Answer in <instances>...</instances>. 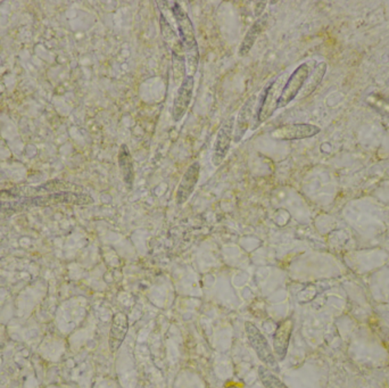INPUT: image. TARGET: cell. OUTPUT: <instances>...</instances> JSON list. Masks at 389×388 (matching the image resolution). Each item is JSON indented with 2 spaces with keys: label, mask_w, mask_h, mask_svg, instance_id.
<instances>
[{
  "label": "cell",
  "mask_w": 389,
  "mask_h": 388,
  "mask_svg": "<svg viewBox=\"0 0 389 388\" xmlns=\"http://www.w3.org/2000/svg\"><path fill=\"white\" fill-rule=\"evenodd\" d=\"M286 73H282L279 77L271 81L269 86L265 87L263 92L258 97V110L254 115V124L253 129L260 127L267 119L272 117L273 113L278 110L280 96L282 89L286 85Z\"/></svg>",
  "instance_id": "1"
},
{
  "label": "cell",
  "mask_w": 389,
  "mask_h": 388,
  "mask_svg": "<svg viewBox=\"0 0 389 388\" xmlns=\"http://www.w3.org/2000/svg\"><path fill=\"white\" fill-rule=\"evenodd\" d=\"M245 331L249 345L255 352L256 357L260 359V362L273 373H279V364L274 355V352L271 349V346L263 333H260V330H258L254 324L247 321L245 324Z\"/></svg>",
  "instance_id": "2"
},
{
  "label": "cell",
  "mask_w": 389,
  "mask_h": 388,
  "mask_svg": "<svg viewBox=\"0 0 389 388\" xmlns=\"http://www.w3.org/2000/svg\"><path fill=\"white\" fill-rule=\"evenodd\" d=\"M172 14L177 22L179 37L182 41L186 54L198 52L195 28H193V22L190 20L188 13L181 7L180 3H175V6L172 7Z\"/></svg>",
  "instance_id": "3"
},
{
  "label": "cell",
  "mask_w": 389,
  "mask_h": 388,
  "mask_svg": "<svg viewBox=\"0 0 389 388\" xmlns=\"http://www.w3.org/2000/svg\"><path fill=\"white\" fill-rule=\"evenodd\" d=\"M235 121H236L235 117H228L224 120L219 129L214 145H213V150H212V163L214 166H220L229 153L230 147L233 141Z\"/></svg>",
  "instance_id": "4"
},
{
  "label": "cell",
  "mask_w": 389,
  "mask_h": 388,
  "mask_svg": "<svg viewBox=\"0 0 389 388\" xmlns=\"http://www.w3.org/2000/svg\"><path fill=\"white\" fill-rule=\"evenodd\" d=\"M311 64L303 63L300 64L296 70L291 73V77L287 79L285 87L282 89L281 96H280L278 108H282L291 104L295 98L300 95V90L307 82V78L311 74Z\"/></svg>",
  "instance_id": "5"
},
{
  "label": "cell",
  "mask_w": 389,
  "mask_h": 388,
  "mask_svg": "<svg viewBox=\"0 0 389 388\" xmlns=\"http://www.w3.org/2000/svg\"><path fill=\"white\" fill-rule=\"evenodd\" d=\"M321 131V129L309 123H294L276 128L271 131V138L274 141H298L314 137Z\"/></svg>",
  "instance_id": "6"
},
{
  "label": "cell",
  "mask_w": 389,
  "mask_h": 388,
  "mask_svg": "<svg viewBox=\"0 0 389 388\" xmlns=\"http://www.w3.org/2000/svg\"><path fill=\"white\" fill-rule=\"evenodd\" d=\"M193 87H195V77L191 76L184 78V81L179 86L178 92L172 106V119L175 122L181 121L187 113L190 103L193 101Z\"/></svg>",
  "instance_id": "7"
},
{
  "label": "cell",
  "mask_w": 389,
  "mask_h": 388,
  "mask_svg": "<svg viewBox=\"0 0 389 388\" xmlns=\"http://www.w3.org/2000/svg\"><path fill=\"white\" fill-rule=\"evenodd\" d=\"M200 162H193L188 166L184 175L181 178L177 194H175V202L178 205H184L193 195V190L196 188L198 180H200Z\"/></svg>",
  "instance_id": "8"
},
{
  "label": "cell",
  "mask_w": 389,
  "mask_h": 388,
  "mask_svg": "<svg viewBox=\"0 0 389 388\" xmlns=\"http://www.w3.org/2000/svg\"><path fill=\"white\" fill-rule=\"evenodd\" d=\"M293 330H294V320L287 318L280 321L276 331L273 333V352L277 360L284 361L287 357Z\"/></svg>",
  "instance_id": "9"
},
{
  "label": "cell",
  "mask_w": 389,
  "mask_h": 388,
  "mask_svg": "<svg viewBox=\"0 0 389 388\" xmlns=\"http://www.w3.org/2000/svg\"><path fill=\"white\" fill-rule=\"evenodd\" d=\"M258 101L256 95H251V97L246 99L245 103L242 104V108L240 110L238 117L235 121V130H233V141L235 144H238L242 141L244 136L251 126V117H254V107Z\"/></svg>",
  "instance_id": "10"
},
{
  "label": "cell",
  "mask_w": 389,
  "mask_h": 388,
  "mask_svg": "<svg viewBox=\"0 0 389 388\" xmlns=\"http://www.w3.org/2000/svg\"><path fill=\"white\" fill-rule=\"evenodd\" d=\"M129 331V319L123 312H119L114 315L110 324V336H108V346L112 353L119 351L123 342L126 340Z\"/></svg>",
  "instance_id": "11"
},
{
  "label": "cell",
  "mask_w": 389,
  "mask_h": 388,
  "mask_svg": "<svg viewBox=\"0 0 389 388\" xmlns=\"http://www.w3.org/2000/svg\"><path fill=\"white\" fill-rule=\"evenodd\" d=\"M269 17V14H264L253 23L249 30L247 31L245 37L242 39V45L240 47V52H238L240 56L245 57L246 55H249L251 48L256 43V40L260 37V34L267 29Z\"/></svg>",
  "instance_id": "12"
},
{
  "label": "cell",
  "mask_w": 389,
  "mask_h": 388,
  "mask_svg": "<svg viewBox=\"0 0 389 388\" xmlns=\"http://www.w3.org/2000/svg\"><path fill=\"white\" fill-rule=\"evenodd\" d=\"M160 25L163 39L166 41L168 48L171 50V55H186L184 47L179 37V34H177V31L172 28V25L163 14L160 15Z\"/></svg>",
  "instance_id": "13"
},
{
  "label": "cell",
  "mask_w": 389,
  "mask_h": 388,
  "mask_svg": "<svg viewBox=\"0 0 389 388\" xmlns=\"http://www.w3.org/2000/svg\"><path fill=\"white\" fill-rule=\"evenodd\" d=\"M117 162H119V168H120L121 175H122L126 188L132 189L133 181H135V166H133L131 153L126 145H122L120 147L119 155H117Z\"/></svg>",
  "instance_id": "14"
},
{
  "label": "cell",
  "mask_w": 389,
  "mask_h": 388,
  "mask_svg": "<svg viewBox=\"0 0 389 388\" xmlns=\"http://www.w3.org/2000/svg\"><path fill=\"white\" fill-rule=\"evenodd\" d=\"M327 69H328V65L325 62H320L319 64L316 65L314 70H312V72L309 74V77L307 78V82L304 85L303 88L300 90V95H298L300 99L309 97L313 92H316V88L321 85L322 80L327 73Z\"/></svg>",
  "instance_id": "15"
},
{
  "label": "cell",
  "mask_w": 389,
  "mask_h": 388,
  "mask_svg": "<svg viewBox=\"0 0 389 388\" xmlns=\"http://www.w3.org/2000/svg\"><path fill=\"white\" fill-rule=\"evenodd\" d=\"M258 377L265 388H288L276 373L267 369L265 366H260L258 369Z\"/></svg>",
  "instance_id": "16"
},
{
  "label": "cell",
  "mask_w": 389,
  "mask_h": 388,
  "mask_svg": "<svg viewBox=\"0 0 389 388\" xmlns=\"http://www.w3.org/2000/svg\"><path fill=\"white\" fill-rule=\"evenodd\" d=\"M3 344H0V352L3 351Z\"/></svg>",
  "instance_id": "17"
}]
</instances>
